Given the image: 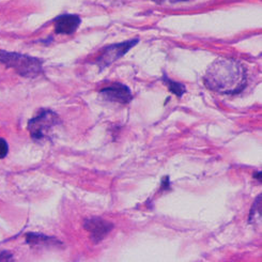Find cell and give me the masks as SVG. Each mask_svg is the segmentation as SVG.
Segmentation results:
<instances>
[{
	"mask_svg": "<svg viewBox=\"0 0 262 262\" xmlns=\"http://www.w3.org/2000/svg\"><path fill=\"white\" fill-rule=\"evenodd\" d=\"M205 84L210 90L219 93H240L247 84L246 69L232 58L216 59L207 70Z\"/></svg>",
	"mask_w": 262,
	"mask_h": 262,
	"instance_id": "obj_1",
	"label": "cell"
},
{
	"mask_svg": "<svg viewBox=\"0 0 262 262\" xmlns=\"http://www.w3.org/2000/svg\"><path fill=\"white\" fill-rule=\"evenodd\" d=\"M0 63L13 69L20 76L38 77L43 73V61L39 58L0 50Z\"/></svg>",
	"mask_w": 262,
	"mask_h": 262,
	"instance_id": "obj_2",
	"label": "cell"
},
{
	"mask_svg": "<svg viewBox=\"0 0 262 262\" xmlns=\"http://www.w3.org/2000/svg\"><path fill=\"white\" fill-rule=\"evenodd\" d=\"M58 124H60V119L55 112L41 110L37 116L28 121V130L32 139L43 140L51 135Z\"/></svg>",
	"mask_w": 262,
	"mask_h": 262,
	"instance_id": "obj_3",
	"label": "cell"
},
{
	"mask_svg": "<svg viewBox=\"0 0 262 262\" xmlns=\"http://www.w3.org/2000/svg\"><path fill=\"white\" fill-rule=\"evenodd\" d=\"M138 42V39H134L106 46L105 49L102 50L101 55L97 59V63L101 67V69L108 67L113 62L117 61L118 59L123 57L130 49H133L134 46H136Z\"/></svg>",
	"mask_w": 262,
	"mask_h": 262,
	"instance_id": "obj_4",
	"label": "cell"
},
{
	"mask_svg": "<svg viewBox=\"0 0 262 262\" xmlns=\"http://www.w3.org/2000/svg\"><path fill=\"white\" fill-rule=\"evenodd\" d=\"M84 227L90 233V239L94 243H100L112 231L114 225L101 217H91L86 220Z\"/></svg>",
	"mask_w": 262,
	"mask_h": 262,
	"instance_id": "obj_5",
	"label": "cell"
},
{
	"mask_svg": "<svg viewBox=\"0 0 262 262\" xmlns=\"http://www.w3.org/2000/svg\"><path fill=\"white\" fill-rule=\"evenodd\" d=\"M101 95L106 101L120 104H127L133 99L130 89L127 86L120 84V82H115V84L102 89Z\"/></svg>",
	"mask_w": 262,
	"mask_h": 262,
	"instance_id": "obj_6",
	"label": "cell"
},
{
	"mask_svg": "<svg viewBox=\"0 0 262 262\" xmlns=\"http://www.w3.org/2000/svg\"><path fill=\"white\" fill-rule=\"evenodd\" d=\"M81 19L76 14L59 15L54 19L57 34H73L80 26Z\"/></svg>",
	"mask_w": 262,
	"mask_h": 262,
	"instance_id": "obj_7",
	"label": "cell"
},
{
	"mask_svg": "<svg viewBox=\"0 0 262 262\" xmlns=\"http://www.w3.org/2000/svg\"><path fill=\"white\" fill-rule=\"evenodd\" d=\"M26 242L31 246H56L61 245V242L56 237L46 236L40 233H28L26 235Z\"/></svg>",
	"mask_w": 262,
	"mask_h": 262,
	"instance_id": "obj_8",
	"label": "cell"
},
{
	"mask_svg": "<svg viewBox=\"0 0 262 262\" xmlns=\"http://www.w3.org/2000/svg\"><path fill=\"white\" fill-rule=\"evenodd\" d=\"M163 81L165 82V85L168 87L169 91L173 94H176L178 98H181L182 95L186 92V88L181 82H178L174 80H171L169 77H167L166 75L163 76Z\"/></svg>",
	"mask_w": 262,
	"mask_h": 262,
	"instance_id": "obj_9",
	"label": "cell"
},
{
	"mask_svg": "<svg viewBox=\"0 0 262 262\" xmlns=\"http://www.w3.org/2000/svg\"><path fill=\"white\" fill-rule=\"evenodd\" d=\"M255 214H258V215L261 217V195L258 196V198L256 199L254 207L251 210V216H249V221H251Z\"/></svg>",
	"mask_w": 262,
	"mask_h": 262,
	"instance_id": "obj_10",
	"label": "cell"
},
{
	"mask_svg": "<svg viewBox=\"0 0 262 262\" xmlns=\"http://www.w3.org/2000/svg\"><path fill=\"white\" fill-rule=\"evenodd\" d=\"M9 152V146L4 138H0V159H5Z\"/></svg>",
	"mask_w": 262,
	"mask_h": 262,
	"instance_id": "obj_11",
	"label": "cell"
},
{
	"mask_svg": "<svg viewBox=\"0 0 262 262\" xmlns=\"http://www.w3.org/2000/svg\"><path fill=\"white\" fill-rule=\"evenodd\" d=\"M151 2L156 3L158 5H164V4H180V3H188L190 0H151Z\"/></svg>",
	"mask_w": 262,
	"mask_h": 262,
	"instance_id": "obj_12",
	"label": "cell"
},
{
	"mask_svg": "<svg viewBox=\"0 0 262 262\" xmlns=\"http://www.w3.org/2000/svg\"><path fill=\"white\" fill-rule=\"evenodd\" d=\"M12 259V255L7 253V252H4V253H0V261H8V260H11Z\"/></svg>",
	"mask_w": 262,
	"mask_h": 262,
	"instance_id": "obj_13",
	"label": "cell"
},
{
	"mask_svg": "<svg viewBox=\"0 0 262 262\" xmlns=\"http://www.w3.org/2000/svg\"><path fill=\"white\" fill-rule=\"evenodd\" d=\"M256 179H258V180H260L261 181V171H258L257 173H256Z\"/></svg>",
	"mask_w": 262,
	"mask_h": 262,
	"instance_id": "obj_14",
	"label": "cell"
}]
</instances>
